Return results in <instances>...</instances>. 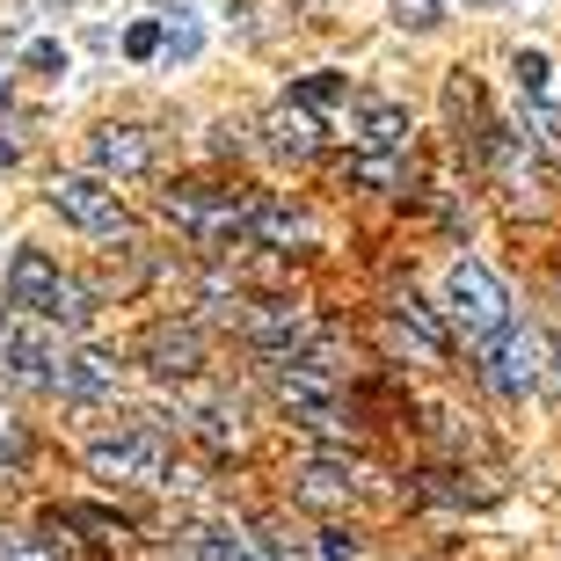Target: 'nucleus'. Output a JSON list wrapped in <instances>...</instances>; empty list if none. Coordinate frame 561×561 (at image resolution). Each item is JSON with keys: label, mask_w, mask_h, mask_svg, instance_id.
Here are the masks:
<instances>
[{"label": "nucleus", "mask_w": 561, "mask_h": 561, "mask_svg": "<svg viewBox=\"0 0 561 561\" xmlns=\"http://www.w3.org/2000/svg\"><path fill=\"white\" fill-rule=\"evenodd\" d=\"M161 211L190 233V241H197V249H211V255H227V249H241V241H249V205H241L233 190L175 183V190L161 197Z\"/></svg>", "instance_id": "f257e3e1"}, {"label": "nucleus", "mask_w": 561, "mask_h": 561, "mask_svg": "<svg viewBox=\"0 0 561 561\" xmlns=\"http://www.w3.org/2000/svg\"><path fill=\"white\" fill-rule=\"evenodd\" d=\"M445 307H453V321L474 335V343L511 329V291H503V277L489 271V263H474V255H459L453 271H445Z\"/></svg>", "instance_id": "f03ea898"}, {"label": "nucleus", "mask_w": 561, "mask_h": 561, "mask_svg": "<svg viewBox=\"0 0 561 561\" xmlns=\"http://www.w3.org/2000/svg\"><path fill=\"white\" fill-rule=\"evenodd\" d=\"M44 205L59 211L66 227H81L88 241H131V211L117 205V190L103 175H59L44 190Z\"/></svg>", "instance_id": "7ed1b4c3"}, {"label": "nucleus", "mask_w": 561, "mask_h": 561, "mask_svg": "<svg viewBox=\"0 0 561 561\" xmlns=\"http://www.w3.org/2000/svg\"><path fill=\"white\" fill-rule=\"evenodd\" d=\"M88 474L95 481H146V489H168V445L146 431V423H131V431L88 445Z\"/></svg>", "instance_id": "20e7f679"}, {"label": "nucleus", "mask_w": 561, "mask_h": 561, "mask_svg": "<svg viewBox=\"0 0 561 561\" xmlns=\"http://www.w3.org/2000/svg\"><path fill=\"white\" fill-rule=\"evenodd\" d=\"M481 373H489V387H496V394H533L554 365H547L540 329H518V321H511L503 335H489V343H481Z\"/></svg>", "instance_id": "39448f33"}, {"label": "nucleus", "mask_w": 561, "mask_h": 561, "mask_svg": "<svg viewBox=\"0 0 561 561\" xmlns=\"http://www.w3.org/2000/svg\"><path fill=\"white\" fill-rule=\"evenodd\" d=\"M59 379V351L44 329H8L0 335V387H30V394H51Z\"/></svg>", "instance_id": "423d86ee"}, {"label": "nucleus", "mask_w": 561, "mask_h": 561, "mask_svg": "<svg viewBox=\"0 0 561 561\" xmlns=\"http://www.w3.org/2000/svg\"><path fill=\"white\" fill-rule=\"evenodd\" d=\"M241 335H249L263 357H277V365H285V357H299L313 343V321L299 307H285V299H263V307L241 313Z\"/></svg>", "instance_id": "0eeeda50"}, {"label": "nucleus", "mask_w": 561, "mask_h": 561, "mask_svg": "<svg viewBox=\"0 0 561 561\" xmlns=\"http://www.w3.org/2000/svg\"><path fill=\"white\" fill-rule=\"evenodd\" d=\"M59 285H66V271H59V263H51L44 249H15V255H8V307L51 313Z\"/></svg>", "instance_id": "6e6552de"}, {"label": "nucleus", "mask_w": 561, "mask_h": 561, "mask_svg": "<svg viewBox=\"0 0 561 561\" xmlns=\"http://www.w3.org/2000/svg\"><path fill=\"white\" fill-rule=\"evenodd\" d=\"M88 161H95V175H146L153 168V131L139 125H103L95 139H88Z\"/></svg>", "instance_id": "1a4fd4ad"}, {"label": "nucleus", "mask_w": 561, "mask_h": 561, "mask_svg": "<svg viewBox=\"0 0 561 561\" xmlns=\"http://www.w3.org/2000/svg\"><path fill=\"white\" fill-rule=\"evenodd\" d=\"M205 365V335L190 329V321H161V329L146 335V373L153 379H190Z\"/></svg>", "instance_id": "9d476101"}, {"label": "nucleus", "mask_w": 561, "mask_h": 561, "mask_svg": "<svg viewBox=\"0 0 561 561\" xmlns=\"http://www.w3.org/2000/svg\"><path fill=\"white\" fill-rule=\"evenodd\" d=\"M263 153H271V161H313V153H321V125H313L307 110L299 103H277L271 117H263Z\"/></svg>", "instance_id": "9b49d317"}, {"label": "nucleus", "mask_w": 561, "mask_h": 561, "mask_svg": "<svg viewBox=\"0 0 561 561\" xmlns=\"http://www.w3.org/2000/svg\"><path fill=\"white\" fill-rule=\"evenodd\" d=\"M409 110L401 103H365L357 110V153H373V161H409Z\"/></svg>", "instance_id": "f8f14e48"}, {"label": "nucleus", "mask_w": 561, "mask_h": 561, "mask_svg": "<svg viewBox=\"0 0 561 561\" xmlns=\"http://www.w3.org/2000/svg\"><path fill=\"white\" fill-rule=\"evenodd\" d=\"M51 394H66V401H103V394H117V357H110V351H73V357H59Z\"/></svg>", "instance_id": "ddd939ff"}, {"label": "nucleus", "mask_w": 561, "mask_h": 561, "mask_svg": "<svg viewBox=\"0 0 561 561\" xmlns=\"http://www.w3.org/2000/svg\"><path fill=\"white\" fill-rule=\"evenodd\" d=\"M249 241H263V249H307L313 219L299 205H285V197H263V205H249Z\"/></svg>", "instance_id": "4468645a"}, {"label": "nucleus", "mask_w": 561, "mask_h": 561, "mask_svg": "<svg viewBox=\"0 0 561 561\" xmlns=\"http://www.w3.org/2000/svg\"><path fill=\"white\" fill-rule=\"evenodd\" d=\"M183 416L197 423V437H205V445H219V453H233V445H241V401H233V394H190Z\"/></svg>", "instance_id": "2eb2a0df"}, {"label": "nucleus", "mask_w": 561, "mask_h": 561, "mask_svg": "<svg viewBox=\"0 0 561 561\" xmlns=\"http://www.w3.org/2000/svg\"><path fill=\"white\" fill-rule=\"evenodd\" d=\"M394 335L423 357V365H431V357H445V321L423 307L416 291H401V299H394Z\"/></svg>", "instance_id": "dca6fc26"}, {"label": "nucleus", "mask_w": 561, "mask_h": 561, "mask_svg": "<svg viewBox=\"0 0 561 561\" xmlns=\"http://www.w3.org/2000/svg\"><path fill=\"white\" fill-rule=\"evenodd\" d=\"M489 161H496L503 190H511L518 205H533V190H540V168H533V153L518 146V131H489Z\"/></svg>", "instance_id": "f3484780"}, {"label": "nucleus", "mask_w": 561, "mask_h": 561, "mask_svg": "<svg viewBox=\"0 0 561 561\" xmlns=\"http://www.w3.org/2000/svg\"><path fill=\"white\" fill-rule=\"evenodd\" d=\"M285 103H299L307 117H335V110H351V81L343 73H307V81H291Z\"/></svg>", "instance_id": "a211bd4d"}, {"label": "nucleus", "mask_w": 561, "mask_h": 561, "mask_svg": "<svg viewBox=\"0 0 561 561\" xmlns=\"http://www.w3.org/2000/svg\"><path fill=\"white\" fill-rule=\"evenodd\" d=\"M190 561H255V540L241 525H197L190 533Z\"/></svg>", "instance_id": "6ab92c4d"}, {"label": "nucleus", "mask_w": 561, "mask_h": 561, "mask_svg": "<svg viewBox=\"0 0 561 561\" xmlns=\"http://www.w3.org/2000/svg\"><path fill=\"white\" fill-rule=\"evenodd\" d=\"M357 481L343 474V467H329V459H313L307 474H299V503H313V511H335V503H351Z\"/></svg>", "instance_id": "aec40b11"}, {"label": "nucleus", "mask_w": 561, "mask_h": 561, "mask_svg": "<svg viewBox=\"0 0 561 561\" xmlns=\"http://www.w3.org/2000/svg\"><path fill=\"white\" fill-rule=\"evenodd\" d=\"M511 88H518L525 103H547V88H554V66H547L540 44H518V51H511Z\"/></svg>", "instance_id": "412c9836"}, {"label": "nucleus", "mask_w": 561, "mask_h": 561, "mask_svg": "<svg viewBox=\"0 0 561 561\" xmlns=\"http://www.w3.org/2000/svg\"><path fill=\"white\" fill-rule=\"evenodd\" d=\"M205 51V22L190 15V8H175V22H161V59L168 66H190Z\"/></svg>", "instance_id": "4be33fe9"}, {"label": "nucleus", "mask_w": 561, "mask_h": 561, "mask_svg": "<svg viewBox=\"0 0 561 561\" xmlns=\"http://www.w3.org/2000/svg\"><path fill=\"white\" fill-rule=\"evenodd\" d=\"M44 321H59V329H88V321H95V291H88L81 277H66V285H59V299H51V313H44Z\"/></svg>", "instance_id": "5701e85b"}, {"label": "nucleus", "mask_w": 561, "mask_h": 561, "mask_svg": "<svg viewBox=\"0 0 561 561\" xmlns=\"http://www.w3.org/2000/svg\"><path fill=\"white\" fill-rule=\"evenodd\" d=\"M394 22L401 30H437L445 22V0H394Z\"/></svg>", "instance_id": "b1692460"}, {"label": "nucleus", "mask_w": 561, "mask_h": 561, "mask_svg": "<svg viewBox=\"0 0 561 561\" xmlns=\"http://www.w3.org/2000/svg\"><path fill=\"white\" fill-rule=\"evenodd\" d=\"M125 59H161V22H153V15L125 30Z\"/></svg>", "instance_id": "393cba45"}, {"label": "nucleus", "mask_w": 561, "mask_h": 561, "mask_svg": "<svg viewBox=\"0 0 561 561\" xmlns=\"http://www.w3.org/2000/svg\"><path fill=\"white\" fill-rule=\"evenodd\" d=\"M22 59L37 66V73H66V66H73V59H66V44H51V37H37L30 51H22Z\"/></svg>", "instance_id": "a878e982"}, {"label": "nucleus", "mask_w": 561, "mask_h": 561, "mask_svg": "<svg viewBox=\"0 0 561 561\" xmlns=\"http://www.w3.org/2000/svg\"><path fill=\"white\" fill-rule=\"evenodd\" d=\"M211 153H249V125H211Z\"/></svg>", "instance_id": "bb28decb"}, {"label": "nucleus", "mask_w": 561, "mask_h": 561, "mask_svg": "<svg viewBox=\"0 0 561 561\" xmlns=\"http://www.w3.org/2000/svg\"><path fill=\"white\" fill-rule=\"evenodd\" d=\"M313 554H321V561H357V540H351V533H321Z\"/></svg>", "instance_id": "cd10ccee"}, {"label": "nucleus", "mask_w": 561, "mask_h": 561, "mask_svg": "<svg viewBox=\"0 0 561 561\" xmlns=\"http://www.w3.org/2000/svg\"><path fill=\"white\" fill-rule=\"evenodd\" d=\"M15 459H22V431H15V423H0V467H15Z\"/></svg>", "instance_id": "c85d7f7f"}, {"label": "nucleus", "mask_w": 561, "mask_h": 561, "mask_svg": "<svg viewBox=\"0 0 561 561\" xmlns=\"http://www.w3.org/2000/svg\"><path fill=\"white\" fill-rule=\"evenodd\" d=\"M0 168H15V139H0Z\"/></svg>", "instance_id": "c756f323"}, {"label": "nucleus", "mask_w": 561, "mask_h": 561, "mask_svg": "<svg viewBox=\"0 0 561 561\" xmlns=\"http://www.w3.org/2000/svg\"><path fill=\"white\" fill-rule=\"evenodd\" d=\"M8 329H15V321H8V307H0V335H8Z\"/></svg>", "instance_id": "7c9ffc66"}, {"label": "nucleus", "mask_w": 561, "mask_h": 561, "mask_svg": "<svg viewBox=\"0 0 561 561\" xmlns=\"http://www.w3.org/2000/svg\"><path fill=\"white\" fill-rule=\"evenodd\" d=\"M0 95H8V66H0Z\"/></svg>", "instance_id": "2f4dec72"}, {"label": "nucleus", "mask_w": 561, "mask_h": 561, "mask_svg": "<svg viewBox=\"0 0 561 561\" xmlns=\"http://www.w3.org/2000/svg\"><path fill=\"white\" fill-rule=\"evenodd\" d=\"M467 8H489V0H467Z\"/></svg>", "instance_id": "473e14b6"}]
</instances>
